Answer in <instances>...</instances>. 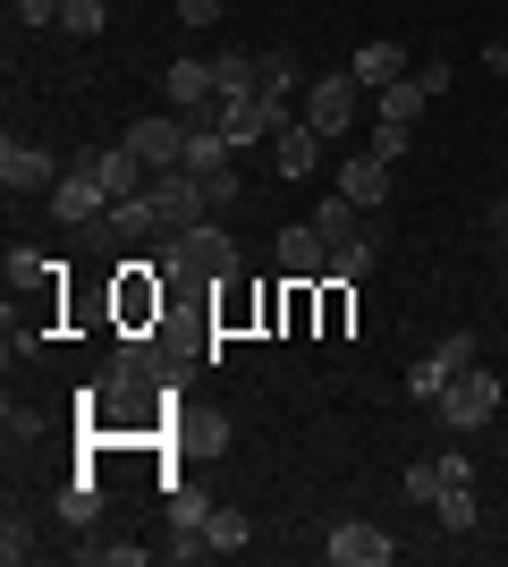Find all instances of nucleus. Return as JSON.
Masks as SVG:
<instances>
[{
    "label": "nucleus",
    "instance_id": "obj_29",
    "mask_svg": "<svg viewBox=\"0 0 508 567\" xmlns=\"http://www.w3.org/2000/svg\"><path fill=\"white\" fill-rule=\"evenodd\" d=\"M187 441H195V450H229L238 432H229V415H195V424H187Z\"/></svg>",
    "mask_w": 508,
    "mask_h": 567
},
{
    "label": "nucleus",
    "instance_id": "obj_1",
    "mask_svg": "<svg viewBox=\"0 0 508 567\" xmlns=\"http://www.w3.org/2000/svg\"><path fill=\"white\" fill-rule=\"evenodd\" d=\"M153 255H162V271H178V280H229V271H238V246H229L212 220H195V229L162 237Z\"/></svg>",
    "mask_w": 508,
    "mask_h": 567
},
{
    "label": "nucleus",
    "instance_id": "obj_21",
    "mask_svg": "<svg viewBox=\"0 0 508 567\" xmlns=\"http://www.w3.org/2000/svg\"><path fill=\"white\" fill-rule=\"evenodd\" d=\"M364 271H373V237H348V246H331V271H322V280H348V288H356Z\"/></svg>",
    "mask_w": 508,
    "mask_h": 567
},
{
    "label": "nucleus",
    "instance_id": "obj_9",
    "mask_svg": "<svg viewBox=\"0 0 508 567\" xmlns=\"http://www.w3.org/2000/svg\"><path fill=\"white\" fill-rule=\"evenodd\" d=\"M390 169L398 162H382L373 144H356V153L339 162V195H348V204H390Z\"/></svg>",
    "mask_w": 508,
    "mask_h": 567
},
{
    "label": "nucleus",
    "instance_id": "obj_5",
    "mask_svg": "<svg viewBox=\"0 0 508 567\" xmlns=\"http://www.w3.org/2000/svg\"><path fill=\"white\" fill-rule=\"evenodd\" d=\"M127 153H136V162L153 169V178H162V169H187V118L178 111H162V118H136V127H127Z\"/></svg>",
    "mask_w": 508,
    "mask_h": 567
},
{
    "label": "nucleus",
    "instance_id": "obj_33",
    "mask_svg": "<svg viewBox=\"0 0 508 567\" xmlns=\"http://www.w3.org/2000/svg\"><path fill=\"white\" fill-rule=\"evenodd\" d=\"M491 246H508V204H491Z\"/></svg>",
    "mask_w": 508,
    "mask_h": 567
},
{
    "label": "nucleus",
    "instance_id": "obj_19",
    "mask_svg": "<svg viewBox=\"0 0 508 567\" xmlns=\"http://www.w3.org/2000/svg\"><path fill=\"white\" fill-rule=\"evenodd\" d=\"M169 525L204 534V525H212V492H204V483H178V492H169Z\"/></svg>",
    "mask_w": 508,
    "mask_h": 567
},
{
    "label": "nucleus",
    "instance_id": "obj_15",
    "mask_svg": "<svg viewBox=\"0 0 508 567\" xmlns=\"http://www.w3.org/2000/svg\"><path fill=\"white\" fill-rule=\"evenodd\" d=\"M348 76H356L364 94H382V85H398V76H407V51H398V43H364Z\"/></svg>",
    "mask_w": 508,
    "mask_h": 567
},
{
    "label": "nucleus",
    "instance_id": "obj_26",
    "mask_svg": "<svg viewBox=\"0 0 508 567\" xmlns=\"http://www.w3.org/2000/svg\"><path fill=\"white\" fill-rule=\"evenodd\" d=\"M440 483H449V474H440V457H433V466H407V483H398V492H407L415 508H433V499H440Z\"/></svg>",
    "mask_w": 508,
    "mask_h": 567
},
{
    "label": "nucleus",
    "instance_id": "obj_23",
    "mask_svg": "<svg viewBox=\"0 0 508 567\" xmlns=\"http://www.w3.org/2000/svg\"><path fill=\"white\" fill-rule=\"evenodd\" d=\"M356 213H364V204H348V195H331V204H314V229L331 237V246H348V237H356Z\"/></svg>",
    "mask_w": 508,
    "mask_h": 567
},
{
    "label": "nucleus",
    "instance_id": "obj_13",
    "mask_svg": "<svg viewBox=\"0 0 508 567\" xmlns=\"http://www.w3.org/2000/svg\"><path fill=\"white\" fill-rule=\"evenodd\" d=\"M162 85H169V111H195V102H212V60H169Z\"/></svg>",
    "mask_w": 508,
    "mask_h": 567
},
{
    "label": "nucleus",
    "instance_id": "obj_32",
    "mask_svg": "<svg viewBox=\"0 0 508 567\" xmlns=\"http://www.w3.org/2000/svg\"><path fill=\"white\" fill-rule=\"evenodd\" d=\"M178 18H187V25H212V18H220V0H178Z\"/></svg>",
    "mask_w": 508,
    "mask_h": 567
},
{
    "label": "nucleus",
    "instance_id": "obj_3",
    "mask_svg": "<svg viewBox=\"0 0 508 567\" xmlns=\"http://www.w3.org/2000/svg\"><path fill=\"white\" fill-rule=\"evenodd\" d=\"M433 415L449 432H484L491 415H500V373H484V364H466L458 381H449V390H440L433 399Z\"/></svg>",
    "mask_w": 508,
    "mask_h": 567
},
{
    "label": "nucleus",
    "instance_id": "obj_11",
    "mask_svg": "<svg viewBox=\"0 0 508 567\" xmlns=\"http://www.w3.org/2000/svg\"><path fill=\"white\" fill-rule=\"evenodd\" d=\"M94 178L111 187V204H127V195H145L153 187V169L127 153V144H94Z\"/></svg>",
    "mask_w": 508,
    "mask_h": 567
},
{
    "label": "nucleus",
    "instance_id": "obj_20",
    "mask_svg": "<svg viewBox=\"0 0 508 567\" xmlns=\"http://www.w3.org/2000/svg\"><path fill=\"white\" fill-rule=\"evenodd\" d=\"M204 534H212V550L229 559V550L255 543V517H246V508H212V525H204Z\"/></svg>",
    "mask_w": 508,
    "mask_h": 567
},
{
    "label": "nucleus",
    "instance_id": "obj_17",
    "mask_svg": "<svg viewBox=\"0 0 508 567\" xmlns=\"http://www.w3.org/2000/svg\"><path fill=\"white\" fill-rule=\"evenodd\" d=\"M255 85H263V60H238V51L212 60V102H246Z\"/></svg>",
    "mask_w": 508,
    "mask_h": 567
},
{
    "label": "nucleus",
    "instance_id": "obj_28",
    "mask_svg": "<svg viewBox=\"0 0 508 567\" xmlns=\"http://www.w3.org/2000/svg\"><path fill=\"white\" fill-rule=\"evenodd\" d=\"M364 144H373V153H382V162H407V127H390V118H373V127H364Z\"/></svg>",
    "mask_w": 508,
    "mask_h": 567
},
{
    "label": "nucleus",
    "instance_id": "obj_22",
    "mask_svg": "<svg viewBox=\"0 0 508 567\" xmlns=\"http://www.w3.org/2000/svg\"><path fill=\"white\" fill-rule=\"evenodd\" d=\"M449 381H458V373H449L440 355H415V364H407V399H424V406H433L440 390H449Z\"/></svg>",
    "mask_w": 508,
    "mask_h": 567
},
{
    "label": "nucleus",
    "instance_id": "obj_7",
    "mask_svg": "<svg viewBox=\"0 0 508 567\" xmlns=\"http://www.w3.org/2000/svg\"><path fill=\"white\" fill-rule=\"evenodd\" d=\"M356 76H314V85H305V127H314V136H348V127H356Z\"/></svg>",
    "mask_w": 508,
    "mask_h": 567
},
{
    "label": "nucleus",
    "instance_id": "obj_24",
    "mask_svg": "<svg viewBox=\"0 0 508 567\" xmlns=\"http://www.w3.org/2000/svg\"><path fill=\"white\" fill-rule=\"evenodd\" d=\"M0 559L18 567V559H34V525H25V508L9 499V517H0Z\"/></svg>",
    "mask_w": 508,
    "mask_h": 567
},
{
    "label": "nucleus",
    "instance_id": "obj_30",
    "mask_svg": "<svg viewBox=\"0 0 508 567\" xmlns=\"http://www.w3.org/2000/svg\"><path fill=\"white\" fill-rule=\"evenodd\" d=\"M60 9L69 0H18V25H60Z\"/></svg>",
    "mask_w": 508,
    "mask_h": 567
},
{
    "label": "nucleus",
    "instance_id": "obj_6",
    "mask_svg": "<svg viewBox=\"0 0 508 567\" xmlns=\"http://www.w3.org/2000/svg\"><path fill=\"white\" fill-rule=\"evenodd\" d=\"M322 559L331 567H382V559H398V543H390L382 525H364V517H339L331 534H322Z\"/></svg>",
    "mask_w": 508,
    "mask_h": 567
},
{
    "label": "nucleus",
    "instance_id": "obj_14",
    "mask_svg": "<svg viewBox=\"0 0 508 567\" xmlns=\"http://www.w3.org/2000/svg\"><path fill=\"white\" fill-rule=\"evenodd\" d=\"M433 525H440V534H475V525H484V499H475V483H440Z\"/></svg>",
    "mask_w": 508,
    "mask_h": 567
},
{
    "label": "nucleus",
    "instance_id": "obj_8",
    "mask_svg": "<svg viewBox=\"0 0 508 567\" xmlns=\"http://www.w3.org/2000/svg\"><path fill=\"white\" fill-rule=\"evenodd\" d=\"M0 187H9V195H51V187H60V162H51L43 144L9 136V144H0Z\"/></svg>",
    "mask_w": 508,
    "mask_h": 567
},
{
    "label": "nucleus",
    "instance_id": "obj_2",
    "mask_svg": "<svg viewBox=\"0 0 508 567\" xmlns=\"http://www.w3.org/2000/svg\"><path fill=\"white\" fill-rule=\"evenodd\" d=\"M43 204H51V220H60V229H94V220H111V187L94 178V153L60 169V187H51Z\"/></svg>",
    "mask_w": 508,
    "mask_h": 567
},
{
    "label": "nucleus",
    "instance_id": "obj_12",
    "mask_svg": "<svg viewBox=\"0 0 508 567\" xmlns=\"http://www.w3.org/2000/svg\"><path fill=\"white\" fill-rule=\"evenodd\" d=\"M271 153H280V178H314L322 169V136L305 127V118H289V127L271 136Z\"/></svg>",
    "mask_w": 508,
    "mask_h": 567
},
{
    "label": "nucleus",
    "instance_id": "obj_18",
    "mask_svg": "<svg viewBox=\"0 0 508 567\" xmlns=\"http://www.w3.org/2000/svg\"><path fill=\"white\" fill-rule=\"evenodd\" d=\"M51 508H60V525H94L102 517V483H94V474H76V483H60Z\"/></svg>",
    "mask_w": 508,
    "mask_h": 567
},
{
    "label": "nucleus",
    "instance_id": "obj_31",
    "mask_svg": "<svg viewBox=\"0 0 508 567\" xmlns=\"http://www.w3.org/2000/svg\"><path fill=\"white\" fill-rule=\"evenodd\" d=\"M204 195H212V204H238V162L212 169V178H204Z\"/></svg>",
    "mask_w": 508,
    "mask_h": 567
},
{
    "label": "nucleus",
    "instance_id": "obj_25",
    "mask_svg": "<svg viewBox=\"0 0 508 567\" xmlns=\"http://www.w3.org/2000/svg\"><path fill=\"white\" fill-rule=\"evenodd\" d=\"M102 18H111L102 0H69V9H60V34H76V43H94V34H102Z\"/></svg>",
    "mask_w": 508,
    "mask_h": 567
},
{
    "label": "nucleus",
    "instance_id": "obj_16",
    "mask_svg": "<svg viewBox=\"0 0 508 567\" xmlns=\"http://www.w3.org/2000/svg\"><path fill=\"white\" fill-rule=\"evenodd\" d=\"M424 85H415V69L398 76V85H382V94H373V118H390V127H415V118H424Z\"/></svg>",
    "mask_w": 508,
    "mask_h": 567
},
{
    "label": "nucleus",
    "instance_id": "obj_10",
    "mask_svg": "<svg viewBox=\"0 0 508 567\" xmlns=\"http://www.w3.org/2000/svg\"><path fill=\"white\" fill-rule=\"evenodd\" d=\"M280 271H289V280H322V271H331V237H322L314 220L280 229Z\"/></svg>",
    "mask_w": 508,
    "mask_h": 567
},
{
    "label": "nucleus",
    "instance_id": "obj_27",
    "mask_svg": "<svg viewBox=\"0 0 508 567\" xmlns=\"http://www.w3.org/2000/svg\"><path fill=\"white\" fill-rule=\"evenodd\" d=\"M76 559H111V567H145V543H76Z\"/></svg>",
    "mask_w": 508,
    "mask_h": 567
},
{
    "label": "nucleus",
    "instance_id": "obj_4",
    "mask_svg": "<svg viewBox=\"0 0 508 567\" xmlns=\"http://www.w3.org/2000/svg\"><path fill=\"white\" fill-rule=\"evenodd\" d=\"M145 204H153V229H162V237L195 229V220L212 213V195H204V178H195V169H162V178L145 187Z\"/></svg>",
    "mask_w": 508,
    "mask_h": 567
}]
</instances>
